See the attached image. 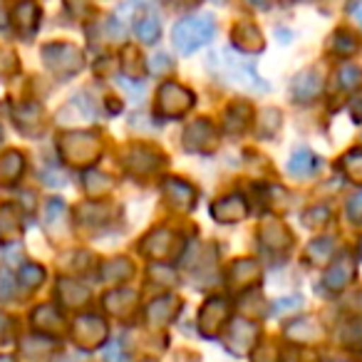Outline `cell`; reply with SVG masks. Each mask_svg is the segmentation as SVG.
I'll return each instance as SVG.
<instances>
[{
    "label": "cell",
    "mask_w": 362,
    "mask_h": 362,
    "mask_svg": "<svg viewBox=\"0 0 362 362\" xmlns=\"http://www.w3.org/2000/svg\"><path fill=\"white\" fill-rule=\"evenodd\" d=\"M209 67H211V72L221 75L228 85L238 87V90L258 92V95L271 90V85H268V82L256 72L253 62L243 60V57H238L236 52H231V50L214 52L211 60H209Z\"/></svg>",
    "instance_id": "1"
},
{
    "label": "cell",
    "mask_w": 362,
    "mask_h": 362,
    "mask_svg": "<svg viewBox=\"0 0 362 362\" xmlns=\"http://www.w3.org/2000/svg\"><path fill=\"white\" fill-rule=\"evenodd\" d=\"M216 35V23L214 16H189L184 21H179L171 30V42L181 55H192L199 47L209 45Z\"/></svg>",
    "instance_id": "2"
},
{
    "label": "cell",
    "mask_w": 362,
    "mask_h": 362,
    "mask_svg": "<svg viewBox=\"0 0 362 362\" xmlns=\"http://www.w3.org/2000/svg\"><path fill=\"white\" fill-rule=\"evenodd\" d=\"M100 151H102V144L95 134H87V132H67V134L60 136V156L67 164H75V166L95 164Z\"/></svg>",
    "instance_id": "3"
},
{
    "label": "cell",
    "mask_w": 362,
    "mask_h": 362,
    "mask_svg": "<svg viewBox=\"0 0 362 362\" xmlns=\"http://www.w3.org/2000/svg\"><path fill=\"white\" fill-rule=\"evenodd\" d=\"M258 337H261V327L248 317H236L223 327V345L228 347L231 355H246L256 347Z\"/></svg>",
    "instance_id": "4"
},
{
    "label": "cell",
    "mask_w": 362,
    "mask_h": 362,
    "mask_svg": "<svg viewBox=\"0 0 362 362\" xmlns=\"http://www.w3.org/2000/svg\"><path fill=\"white\" fill-rule=\"evenodd\" d=\"M42 60L55 75L67 77L82 70V52L75 45L67 42H52V45L42 47Z\"/></svg>",
    "instance_id": "5"
},
{
    "label": "cell",
    "mask_w": 362,
    "mask_h": 362,
    "mask_svg": "<svg viewBox=\"0 0 362 362\" xmlns=\"http://www.w3.org/2000/svg\"><path fill=\"white\" fill-rule=\"evenodd\" d=\"M192 107H194V95L187 87L176 85V82H164V85L159 87V110L164 117L179 119V117L187 115Z\"/></svg>",
    "instance_id": "6"
},
{
    "label": "cell",
    "mask_w": 362,
    "mask_h": 362,
    "mask_svg": "<svg viewBox=\"0 0 362 362\" xmlns=\"http://www.w3.org/2000/svg\"><path fill=\"white\" fill-rule=\"evenodd\" d=\"M72 337L82 350H95L107 340V322L100 315H80L72 322Z\"/></svg>",
    "instance_id": "7"
},
{
    "label": "cell",
    "mask_w": 362,
    "mask_h": 362,
    "mask_svg": "<svg viewBox=\"0 0 362 362\" xmlns=\"http://www.w3.org/2000/svg\"><path fill=\"white\" fill-rule=\"evenodd\" d=\"M176 246H179V238H176L174 231H169V228H156V231H151L149 236L144 238L141 251H144L151 261L164 263L166 258H171L176 253Z\"/></svg>",
    "instance_id": "8"
},
{
    "label": "cell",
    "mask_w": 362,
    "mask_h": 362,
    "mask_svg": "<svg viewBox=\"0 0 362 362\" xmlns=\"http://www.w3.org/2000/svg\"><path fill=\"white\" fill-rule=\"evenodd\" d=\"M226 317H228V303L221 298H211L206 300V305L202 308V315H199V325L202 332L209 337H216L218 332L226 327Z\"/></svg>",
    "instance_id": "9"
},
{
    "label": "cell",
    "mask_w": 362,
    "mask_h": 362,
    "mask_svg": "<svg viewBox=\"0 0 362 362\" xmlns=\"http://www.w3.org/2000/svg\"><path fill=\"white\" fill-rule=\"evenodd\" d=\"M184 149L189 151H211L216 149V129L206 119H197L184 132Z\"/></svg>",
    "instance_id": "10"
},
{
    "label": "cell",
    "mask_w": 362,
    "mask_h": 362,
    "mask_svg": "<svg viewBox=\"0 0 362 362\" xmlns=\"http://www.w3.org/2000/svg\"><path fill=\"white\" fill-rule=\"evenodd\" d=\"M161 154L151 146H136V149L129 151L127 156V171L136 176H146V174H154L156 169L161 166Z\"/></svg>",
    "instance_id": "11"
},
{
    "label": "cell",
    "mask_w": 362,
    "mask_h": 362,
    "mask_svg": "<svg viewBox=\"0 0 362 362\" xmlns=\"http://www.w3.org/2000/svg\"><path fill=\"white\" fill-rule=\"evenodd\" d=\"M164 197L179 211H192L194 204H197V192H194L192 184L181 179H166L164 181Z\"/></svg>",
    "instance_id": "12"
},
{
    "label": "cell",
    "mask_w": 362,
    "mask_h": 362,
    "mask_svg": "<svg viewBox=\"0 0 362 362\" xmlns=\"http://www.w3.org/2000/svg\"><path fill=\"white\" fill-rule=\"evenodd\" d=\"M181 310V300L176 296H161L146 305V317L154 327L169 325Z\"/></svg>",
    "instance_id": "13"
},
{
    "label": "cell",
    "mask_w": 362,
    "mask_h": 362,
    "mask_svg": "<svg viewBox=\"0 0 362 362\" xmlns=\"http://www.w3.org/2000/svg\"><path fill=\"white\" fill-rule=\"evenodd\" d=\"M355 278V261H352L350 253H342L337 261L330 263V268L325 271V286L330 291H345L347 283Z\"/></svg>",
    "instance_id": "14"
},
{
    "label": "cell",
    "mask_w": 362,
    "mask_h": 362,
    "mask_svg": "<svg viewBox=\"0 0 362 362\" xmlns=\"http://www.w3.org/2000/svg\"><path fill=\"white\" fill-rule=\"evenodd\" d=\"M248 214V204L243 197H226L211 206V216L218 223H238L243 221Z\"/></svg>",
    "instance_id": "15"
},
{
    "label": "cell",
    "mask_w": 362,
    "mask_h": 362,
    "mask_svg": "<svg viewBox=\"0 0 362 362\" xmlns=\"http://www.w3.org/2000/svg\"><path fill=\"white\" fill-rule=\"evenodd\" d=\"M286 335L296 342H320L325 337V327L315 320V317H300L286 325Z\"/></svg>",
    "instance_id": "16"
},
{
    "label": "cell",
    "mask_w": 362,
    "mask_h": 362,
    "mask_svg": "<svg viewBox=\"0 0 362 362\" xmlns=\"http://www.w3.org/2000/svg\"><path fill=\"white\" fill-rule=\"evenodd\" d=\"M37 23H40V8L33 0L18 3L16 11H13V25H16V30L21 35H33L37 30Z\"/></svg>",
    "instance_id": "17"
},
{
    "label": "cell",
    "mask_w": 362,
    "mask_h": 362,
    "mask_svg": "<svg viewBox=\"0 0 362 362\" xmlns=\"http://www.w3.org/2000/svg\"><path fill=\"white\" fill-rule=\"evenodd\" d=\"M23 171H25V156L21 151L8 149L0 154V187H13Z\"/></svg>",
    "instance_id": "18"
},
{
    "label": "cell",
    "mask_w": 362,
    "mask_h": 362,
    "mask_svg": "<svg viewBox=\"0 0 362 362\" xmlns=\"http://www.w3.org/2000/svg\"><path fill=\"white\" fill-rule=\"evenodd\" d=\"M293 97L298 102H310L315 100L317 95L322 92V77L317 75L315 70H305L293 80V87H291Z\"/></svg>",
    "instance_id": "19"
},
{
    "label": "cell",
    "mask_w": 362,
    "mask_h": 362,
    "mask_svg": "<svg viewBox=\"0 0 362 362\" xmlns=\"http://www.w3.org/2000/svg\"><path fill=\"white\" fill-rule=\"evenodd\" d=\"M231 40H233V45L243 52H261L263 45H266L261 30H258L256 25H251V23H241V25L233 28Z\"/></svg>",
    "instance_id": "20"
},
{
    "label": "cell",
    "mask_w": 362,
    "mask_h": 362,
    "mask_svg": "<svg viewBox=\"0 0 362 362\" xmlns=\"http://www.w3.org/2000/svg\"><path fill=\"white\" fill-rule=\"evenodd\" d=\"M33 325L37 327L40 332H45L47 337L57 335V332L65 330V320L57 313L55 305H40L35 313H33Z\"/></svg>",
    "instance_id": "21"
},
{
    "label": "cell",
    "mask_w": 362,
    "mask_h": 362,
    "mask_svg": "<svg viewBox=\"0 0 362 362\" xmlns=\"http://www.w3.org/2000/svg\"><path fill=\"white\" fill-rule=\"evenodd\" d=\"M57 298H60L67 308H82L90 300V288L72 281V278H62V281L57 283Z\"/></svg>",
    "instance_id": "22"
},
{
    "label": "cell",
    "mask_w": 362,
    "mask_h": 362,
    "mask_svg": "<svg viewBox=\"0 0 362 362\" xmlns=\"http://www.w3.org/2000/svg\"><path fill=\"white\" fill-rule=\"evenodd\" d=\"M23 231L21 216H18V209L13 204H6L0 206V238L6 243H18Z\"/></svg>",
    "instance_id": "23"
},
{
    "label": "cell",
    "mask_w": 362,
    "mask_h": 362,
    "mask_svg": "<svg viewBox=\"0 0 362 362\" xmlns=\"http://www.w3.org/2000/svg\"><path fill=\"white\" fill-rule=\"evenodd\" d=\"M317 166H320V159H317L310 149H305V146H300V149L293 151L291 161H288V171H291L293 176H298V179H303V176H313L317 171Z\"/></svg>",
    "instance_id": "24"
},
{
    "label": "cell",
    "mask_w": 362,
    "mask_h": 362,
    "mask_svg": "<svg viewBox=\"0 0 362 362\" xmlns=\"http://www.w3.org/2000/svg\"><path fill=\"white\" fill-rule=\"evenodd\" d=\"M258 278H261V266L256 261H236L228 273V281L233 288H248L258 283Z\"/></svg>",
    "instance_id": "25"
},
{
    "label": "cell",
    "mask_w": 362,
    "mask_h": 362,
    "mask_svg": "<svg viewBox=\"0 0 362 362\" xmlns=\"http://www.w3.org/2000/svg\"><path fill=\"white\" fill-rule=\"evenodd\" d=\"M134 303H136V293L127 291V288H119V291H112L105 296L107 313H112V315H117V317H124L127 313H132Z\"/></svg>",
    "instance_id": "26"
},
{
    "label": "cell",
    "mask_w": 362,
    "mask_h": 362,
    "mask_svg": "<svg viewBox=\"0 0 362 362\" xmlns=\"http://www.w3.org/2000/svg\"><path fill=\"white\" fill-rule=\"evenodd\" d=\"M261 238L268 248H288L291 246V231L283 223H266L261 228Z\"/></svg>",
    "instance_id": "27"
},
{
    "label": "cell",
    "mask_w": 362,
    "mask_h": 362,
    "mask_svg": "<svg viewBox=\"0 0 362 362\" xmlns=\"http://www.w3.org/2000/svg\"><path fill=\"white\" fill-rule=\"evenodd\" d=\"M134 33H136V37H139V40L144 42V45H154V42H159V37H161V23H159V18H156L154 13L144 16L134 25Z\"/></svg>",
    "instance_id": "28"
},
{
    "label": "cell",
    "mask_w": 362,
    "mask_h": 362,
    "mask_svg": "<svg viewBox=\"0 0 362 362\" xmlns=\"http://www.w3.org/2000/svg\"><path fill=\"white\" fill-rule=\"evenodd\" d=\"M132 273H134L132 263H127L124 258H115V261H107L105 266H102V281L119 283V281H127Z\"/></svg>",
    "instance_id": "29"
},
{
    "label": "cell",
    "mask_w": 362,
    "mask_h": 362,
    "mask_svg": "<svg viewBox=\"0 0 362 362\" xmlns=\"http://www.w3.org/2000/svg\"><path fill=\"white\" fill-rule=\"evenodd\" d=\"M332 248H335V241H332V238H317V241H313L310 246L305 248V258L310 263H315V266H320V263L330 261Z\"/></svg>",
    "instance_id": "30"
},
{
    "label": "cell",
    "mask_w": 362,
    "mask_h": 362,
    "mask_svg": "<svg viewBox=\"0 0 362 362\" xmlns=\"http://www.w3.org/2000/svg\"><path fill=\"white\" fill-rule=\"evenodd\" d=\"M248 115H251V110H248L246 105H233L231 110L226 112V132L238 134V132L246 129V127H248Z\"/></svg>",
    "instance_id": "31"
},
{
    "label": "cell",
    "mask_w": 362,
    "mask_h": 362,
    "mask_svg": "<svg viewBox=\"0 0 362 362\" xmlns=\"http://www.w3.org/2000/svg\"><path fill=\"white\" fill-rule=\"evenodd\" d=\"M40 119H42V112H40V107H37V105H23V107H18V112H16V127H21V129L25 132V134H28V124H37L42 129Z\"/></svg>",
    "instance_id": "32"
},
{
    "label": "cell",
    "mask_w": 362,
    "mask_h": 362,
    "mask_svg": "<svg viewBox=\"0 0 362 362\" xmlns=\"http://www.w3.org/2000/svg\"><path fill=\"white\" fill-rule=\"evenodd\" d=\"M85 189L90 197H102V194H107L112 189V179L100 174V171H90V174L85 176Z\"/></svg>",
    "instance_id": "33"
},
{
    "label": "cell",
    "mask_w": 362,
    "mask_h": 362,
    "mask_svg": "<svg viewBox=\"0 0 362 362\" xmlns=\"http://www.w3.org/2000/svg\"><path fill=\"white\" fill-rule=\"evenodd\" d=\"M342 171H345L350 181L362 184V149H352L350 154L342 159Z\"/></svg>",
    "instance_id": "34"
},
{
    "label": "cell",
    "mask_w": 362,
    "mask_h": 362,
    "mask_svg": "<svg viewBox=\"0 0 362 362\" xmlns=\"http://www.w3.org/2000/svg\"><path fill=\"white\" fill-rule=\"evenodd\" d=\"M337 87L340 90H355V87H360L362 82V72L357 70L355 65H342L340 70H337Z\"/></svg>",
    "instance_id": "35"
},
{
    "label": "cell",
    "mask_w": 362,
    "mask_h": 362,
    "mask_svg": "<svg viewBox=\"0 0 362 362\" xmlns=\"http://www.w3.org/2000/svg\"><path fill=\"white\" fill-rule=\"evenodd\" d=\"M330 50L337 52V55H352L357 50V40L345 30H337L330 40Z\"/></svg>",
    "instance_id": "36"
},
{
    "label": "cell",
    "mask_w": 362,
    "mask_h": 362,
    "mask_svg": "<svg viewBox=\"0 0 362 362\" xmlns=\"http://www.w3.org/2000/svg\"><path fill=\"white\" fill-rule=\"evenodd\" d=\"M45 281V268L37 266V263H28V266L21 268V283L25 288H37Z\"/></svg>",
    "instance_id": "37"
},
{
    "label": "cell",
    "mask_w": 362,
    "mask_h": 362,
    "mask_svg": "<svg viewBox=\"0 0 362 362\" xmlns=\"http://www.w3.org/2000/svg\"><path fill=\"white\" fill-rule=\"evenodd\" d=\"M18 72V57L13 50L8 47H0V77H8V75H16Z\"/></svg>",
    "instance_id": "38"
},
{
    "label": "cell",
    "mask_w": 362,
    "mask_h": 362,
    "mask_svg": "<svg viewBox=\"0 0 362 362\" xmlns=\"http://www.w3.org/2000/svg\"><path fill=\"white\" fill-rule=\"evenodd\" d=\"M171 67H174V65H171V57L166 55V52H156V55L146 62V70H149L151 75H166Z\"/></svg>",
    "instance_id": "39"
},
{
    "label": "cell",
    "mask_w": 362,
    "mask_h": 362,
    "mask_svg": "<svg viewBox=\"0 0 362 362\" xmlns=\"http://www.w3.org/2000/svg\"><path fill=\"white\" fill-rule=\"evenodd\" d=\"M105 360L107 362H129V355L122 347V340H112L110 345L105 347Z\"/></svg>",
    "instance_id": "40"
},
{
    "label": "cell",
    "mask_w": 362,
    "mask_h": 362,
    "mask_svg": "<svg viewBox=\"0 0 362 362\" xmlns=\"http://www.w3.org/2000/svg\"><path fill=\"white\" fill-rule=\"evenodd\" d=\"M327 216H330V211L327 209H310V211H305L303 214V223L305 226H310V228H315V226H320L322 221H327Z\"/></svg>",
    "instance_id": "41"
},
{
    "label": "cell",
    "mask_w": 362,
    "mask_h": 362,
    "mask_svg": "<svg viewBox=\"0 0 362 362\" xmlns=\"http://www.w3.org/2000/svg\"><path fill=\"white\" fill-rule=\"evenodd\" d=\"M347 216H350L352 223H362V192L350 197V202H347Z\"/></svg>",
    "instance_id": "42"
},
{
    "label": "cell",
    "mask_w": 362,
    "mask_h": 362,
    "mask_svg": "<svg viewBox=\"0 0 362 362\" xmlns=\"http://www.w3.org/2000/svg\"><path fill=\"white\" fill-rule=\"evenodd\" d=\"M149 276L154 278V283H174V273L164 266V263H154L149 268Z\"/></svg>",
    "instance_id": "43"
},
{
    "label": "cell",
    "mask_w": 362,
    "mask_h": 362,
    "mask_svg": "<svg viewBox=\"0 0 362 362\" xmlns=\"http://www.w3.org/2000/svg\"><path fill=\"white\" fill-rule=\"evenodd\" d=\"M13 293H16V281L3 271L0 273V300H11Z\"/></svg>",
    "instance_id": "44"
},
{
    "label": "cell",
    "mask_w": 362,
    "mask_h": 362,
    "mask_svg": "<svg viewBox=\"0 0 362 362\" xmlns=\"http://www.w3.org/2000/svg\"><path fill=\"white\" fill-rule=\"evenodd\" d=\"M296 308H300V298L291 296V298H281V300L276 303V308H273V310L283 313V310H296Z\"/></svg>",
    "instance_id": "45"
},
{
    "label": "cell",
    "mask_w": 362,
    "mask_h": 362,
    "mask_svg": "<svg viewBox=\"0 0 362 362\" xmlns=\"http://www.w3.org/2000/svg\"><path fill=\"white\" fill-rule=\"evenodd\" d=\"M253 362H278L276 360V347H268V350H261L256 355V360Z\"/></svg>",
    "instance_id": "46"
},
{
    "label": "cell",
    "mask_w": 362,
    "mask_h": 362,
    "mask_svg": "<svg viewBox=\"0 0 362 362\" xmlns=\"http://www.w3.org/2000/svg\"><path fill=\"white\" fill-rule=\"evenodd\" d=\"M350 13H352V18H355L357 23H362V0H360V3H355V6L350 8Z\"/></svg>",
    "instance_id": "47"
},
{
    "label": "cell",
    "mask_w": 362,
    "mask_h": 362,
    "mask_svg": "<svg viewBox=\"0 0 362 362\" xmlns=\"http://www.w3.org/2000/svg\"><path fill=\"white\" fill-rule=\"evenodd\" d=\"M6 23H8V11L3 6V0H0V28H6Z\"/></svg>",
    "instance_id": "48"
},
{
    "label": "cell",
    "mask_w": 362,
    "mask_h": 362,
    "mask_svg": "<svg viewBox=\"0 0 362 362\" xmlns=\"http://www.w3.org/2000/svg\"><path fill=\"white\" fill-rule=\"evenodd\" d=\"M251 3L258 8H271V0H251Z\"/></svg>",
    "instance_id": "49"
},
{
    "label": "cell",
    "mask_w": 362,
    "mask_h": 362,
    "mask_svg": "<svg viewBox=\"0 0 362 362\" xmlns=\"http://www.w3.org/2000/svg\"><path fill=\"white\" fill-rule=\"evenodd\" d=\"M0 362H16V357H11V355H0Z\"/></svg>",
    "instance_id": "50"
},
{
    "label": "cell",
    "mask_w": 362,
    "mask_h": 362,
    "mask_svg": "<svg viewBox=\"0 0 362 362\" xmlns=\"http://www.w3.org/2000/svg\"><path fill=\"white\" fill-rule=\"evenodd\" d=\"M134 3H141V6H146V3H154V0H134Z\"/></svg>",
    "instance_id": "51"
},
{
    "label": "cell",
    "mask_w": 362,
    "mask_h": 362,
    "mask_svg": "<svg viewBox=\"0 0 362 362\" xmlns=\"http://www.w3.org/2000/svg\"><path fill=\"white\" fill-rule=\"evenodd\" d=\"M327 362H345V360H327Z\"/></svg>",
    "instance_id": "52"
},
{
    "label": "cell",
    "mask_w": 362,
    "mask_h": 362,
    "mask_svg": "<svg viewBox=\"0 0 362 362\" xmlns=\"http://www.w3.org/2000/svg\"><path fill=\"white\" fill-rule=\"evenodd\" d=\"M0 141H3V129H0Z\"/></svg>",
    "instance_id": "53"
},
{
    "label": "cell",
    "mask_w": 362,
    "mask_h": 362,
    "mask_svg": "<svg viewBox=\"0 0 362 362\" xmlns=\"http://www.w3.org/2000/svg\"><path fill=\"white\" fill-rule=\"evenodd\" d=\"M360 253H362V243H360Z\"/></svg>",
    "instance_id": "54"
},
{
    "label": "cell",
    "mask_w": 362,
    "mask_h": 362,
    "mask_svg": "<svg viewBox=\"0 0 362 362\" xmlns=\"http://www.w3.org/2000/svg\"><path fill=\"white\" fill-rule=\"evenodd\" d=\"M144 362H154V360H144Z\"/></svg>",
    "instance_id": "55"
}]
</instances>
